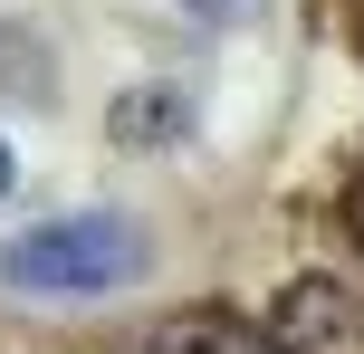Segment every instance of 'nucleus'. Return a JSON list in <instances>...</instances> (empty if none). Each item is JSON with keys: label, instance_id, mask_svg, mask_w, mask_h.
<instances>
[{"label": "nucleus", "instance_id": "7ed1b4c3", "mask_svg": "<svg viewBox=\"0 0 364 354\" xmlns=\"http://www.w3.org/2000/svg\"><path fill=\"white\" fill-rule=\"evenodd\" d=\"M182 125H192V96H182V87H125L115 115H106L115 144H173Z\"/></svg>", "mask_w": 364, "mask_h": 354}, {"label": "nucleus", "instance_id": "0eeeda50", "mask_svg": "<svg viewBox=\"0 0 364 354\" xmlns=\"http://www.w3.org/2000/svg\"><path fill=\"white\" fill-rule=\"evenodd\" d=\"M10 182H19V163H10V144H0V192H10Z\"/></svg>", "mask_w": 364, "mask_h": 354}, {"label": "nucleus", "instance_id": "f03ea898", "mask_svg": "<svg viewBox=\"0 0 364 354\" xmlns=\"http://www.w3.org/2000/svg\"><path fill=\"white\" fill-rule=\"evenodd\" d=\"M346 316H355V306H346V287H336V278H297L288 297H278V345H288V354L336 345V336H346Z\"/></svg>", "mask_w": 364, "mask_h": 354}, {"label": "nucleus", "instance_id": "39448f33", "mask_svg": "<svg viewBox=\"0 0 364 354\" xmlns=\"http://www.w3.org/2000/svg\"><path fill=\"white\" fill-rule=\"evenodd\" d=\"M182 10H192V19H211V29H250L269 0H182Z\"/></svg>", "mask_w": 364, "mask_h": 354}, {"label": "nucleus", "instance_id": "423d86ee", "mask_svg": "<svg viewBox=\"0 0 364 354\" xmlns=\"http://www.w3.org/2000/svg\"><path fill=\"white\" fill-rule=\"evenodd\" d=\"M346 221H355V240H364V163H355V192H346Z\"/></svg>", "mask_w": 364, "mask_h": 354}, {"label": "nucleus", "instance_id": "f257e3e1", "mask_svg": "<svg viewBox=\"0 0 364 354\" xmlns=\"http://www.w3.org/2000/svg\"><path fill=\"white\" fill-rule=\"evenodd\" d=\"M134 268H144V230L125 211H68V221H38L0 249V278L29 297H106Z\"/></svg>", "mask_w": 364, "mask_h": 354}, {"label": "nucleus", "instance_id": "20e7f679", "mask_svg": "<svg viewBox=\"0 0 364 354\" xmlns=\"http://www.w3.org/2000/svg\"><path fill=\"white\" fill-rule=\"evenodd\" d=\"M154 354H259V345L240 336L220 306H192V316H173L164 336H154Z\"/></svg>", "mask_w": 364, "mask_h": 354}]
</instances>
